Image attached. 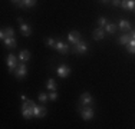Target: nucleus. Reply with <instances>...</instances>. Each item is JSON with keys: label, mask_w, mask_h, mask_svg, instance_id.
<instances>
[{"label": "nucleus", "mask_w": 135, "mask_h": 129, "mask_svg": "<svg viewBox=\"0 0 135 129\" xmlns=\"http://www.w3.org/2000/svg\"><path fill=\"white\" fill-rule=\"evenodd\" d=\"M33 105H35V102L30 101V99L25 101V103L22 105V115H23L25 119H32L33 118Z\"/></svg>", "instance_id": "1"}, {"label": "nucleus", "mask_w": 135, "mask_h": 129, "mask_svg": "<svg viewBox=\"0 0 135 129\" xmlns=\"http://www.w3.org/2000/svg\"><path fill=\"white\" fill-rule=\"evenodd\" d=\"M79 113L82 115V118L85 119V121H91L92 118H94V109L91 108V106H79Z\"/></svg>", "instance_id": "2"}, {"label": "nucleus", "mask_w": 135, "mask_h": 129, "mask_svg": "<svg viewBox=\"0 0 135 129\" xmlns=\"http://www.w3.org/2000/svg\"><path fill=\"white\" fill-rule=\"evenodd\" d=\"M6 64H7V67H9V72H15L16 67H17V57L10 53L6 57Z\"/></svg>", "instance_id": "3"}, {"label": "nucleus", "mask_w": 135, "mask_h": 129, "mask_svg": "<svg viewBox=\"0 0 135 129\" xmlns=\"http://www.w3.org/2000/svg\"><path fill=\"white\" fill-rule=\"evenodd\" d=\"M73 53H79V54H83L86 53V50H88V44H86V42L83 40H79L76 44H73Z\"/></svg>", "instance_id": "4"}, {"label": "nucleus", "mask_w": 135, "mask_h": 129, "mask_svg": "<svg viewBox=\"0 0 135 129\" xmlns=\"http://www.w3.org/2000/svg\"><path fill=\"white\" fill-rule=\"evenodd\" d=\"M46 115V108L42 105H36L35 103L33 105V118H43V116Z\"/></svg>", "instance_id": "5"}, {"label": "nucleus", "mask_w": 135, "mask_h": 129, "mask_svg": "<svg viewBox=\"0 0 135 129\" xmlns=\"http://www.w3.org/2000/svg\"><path fill=\"white\" fill-rule=\"evenodd\" d=\"M79 103H81V106H91L92 103H94V98H92L88 92H85V93H82V95H81Z\"/></svg>", "instance_id": "6"}, {"label": "nucleus", "mask_w": 135, "mask_h": 129, "mask_svg": "<svg viewBox=\"0 0 135 129\" xmlns=\"http://www.w3.org/2000/svg\"><path fill=\"white\" fill-rule=\"evenodd\" d=\"M26 73H27V66H26V63L22 62V63H20V66L16 67V70H15V76L17 77V79H22V77L26 76Z\"/></svg>", "instance_id": "7"}, {"label": "nucleus", "mask_w": 135, "mask_h": 129, "mask_svg": "<svg viewBox=\"0 0 135 129\" xmlns=\"http://www.w3.org/2000/svg\"><path fill=\"white\" fill-rule=\"evenodd\" d=\"M17 22L20 23L22 34H23V36H30V34H32V27H30V26H29L27 23H25L23 19H22V17H19V19H17Z\"/></svg>", "instance_id": "8"}, {"label": "nucleus", "mask_w": 135, "mask_h": 129, "mask_svg": "<svg viewBox=\"0 0 135 129\" xmlns=\"http://www.w3.org/2000/svg\"><path fill=\"white\" fill-rule=\"evenodd\" d=\"M79 40H81V33H79L78 30L69 32V34H68V42H69L70 44H76Z\"/></svg>", "instance_id": "9"}, {"label": "nucleus", "mask_w": 135, "mask_h": 129, "mask_svg": "<svg viewBox=\"0 0 135 129\" xmlns=\"http://www.w3.org/2000/svg\"><path fill=\"white\" fill-rule=\"evenodd\" d=\"M55 49H56L59 53H62V54H65L69 52V46L65 43L63 40H56V44H55Z\"/></svg>", "instance_id": "10"}, {"label": "nucleus", "mask_w": 135, "mask_h": 129, "mask_svg": "<svg viewBox=\"0 0 135 129\" xmlns=\"http://www.w3.org/2000/svg\"><path fill=\"white\" fill-rule=\"evenodd\" d=\"M56 73H57V76H59V77H68V76H69V73H70V69H69L68 64H60V66L56 69Z\"/></svg>", "instance_id": "11"}, {"label": "nucleus", "mask_w": 135, "mask_h": 129, "mask_svg": "<svg viewBox=\"0 0 135 129\" xmlns=\"http://www.w3.org/2000/svg\"><path fill=\"white\" fill-rule=\"evenodd\" d=\"M105 29L104 27H98L94 30V34H92V37H94V40H102V39L105 37Z\"/></svg>", "instance_id": "12"}, {"label": "nucleus", "mask_w": 135, "mask_h": 129, "mask_svg": "<svg viewBox=\"0 0 135 129\" xmlns=\"http://www.w3.org/2000/svg\"><path fill=\"white\" fill-rule=\"evenodd\" d=\"M30 52L29 50H20L19 52V59H20V62H23V63H27L29 60H30Z\"/></svg>", "instance_id": "13"}, {"label": "nucleus", "mask_w": 135, "mask_h": 129, "mask_svg": "<svg viewBox=\"0 0 135 129\" xmlns=\"http://www.w3.org/2000/svg\"><path fill=\"white\" fill-rule=\"evenodd\" d=\"M121 6L127 10H134L135 9V0H121Z\"/></svg>", "instance_id": "14"}, {"label": "nucleus", "mask_w": 135, "mask_h": 129, "mask_svg": "<svg viewBox=\"0 0 135 129\" xmlns=\"http://www.w3.org/2000/svg\"><path fill=\"white\" fill-rule=\"evenodd\" d=\"M118 27H119L122 32H131V30H132V29H131V23H129L128 20H124V19H122V20H119Z\"/></svg>", "instance_id": "15"}, {"label": "nucleus", "mask_w": 135, "mask_h": 129, "mask_svg": "<svg viewBox=\"0 0 135 129\" xmlns=\"http://www.w3.org/2000/svg\"><path fill=\"white\" fill-rule=\"evenodd\" d=\"M131 39H132V37H131L129 33H128V34L124 33V34H121V36H119V39H118V43H119V44H124V46H127V44L129 43Z\"/></svg>", "instance_id": "16"}, {"label": "nucleus", "mask_w": 135, "mask_h": 129, "mask_svg": "<svg viewBox=\"0 0 135 129\" xmlns=\"http://www.w3.org/2000/svg\"><path fill=\"white\" fill-rule=\"evenodd\" d=\"M117 29H118V26L115 23H111V22H108V24L105 26V32L109 33V34H114L115 32H117Z\"/></svg>", "instance_id": "17"}, {"label": "nucleus", "mask_w": 135, "mask_h": 129, "mask_svg": "<svg viewBox=\"0 0 135 129\" xmlns=\"http://www.w3.org/2000/svg\"><path fill=\"white\" fill-rule=\"evenodd\" d=\"M17 4L20 6V7H32V6L36 4V0H20Z\"/></svg>", "instance_id": "18"}, {"label": "nucleus", "mask_w": 135, "mask_h": 129, "mask_svg": "<svg viewBox=\"0 0 135 129\" xmlns=\"http://www.w3.org/2000/svg\"><path fill=\"white\" fill-rule=\"evenodd\" d=\"M3 43H4L6 47H10V49L16 47V40H15V37H6L4 40H3Z\"/></svg>", "instance_id": "19"}, {"label": "nucleus", "mask_w": 135, "mask_h": 129, "mask_svg": "<svg viewBox=\"0 0 135 129\" xmlns=\"http://www.w3.org/2000/svg\"><path fill=\"white\" fill-rule=\"evenodd\" d=\"M127 50L129 52V53L135 54V39H131L129 40V43L127 44Z\"/></svg>", "instance_id": "20"}, {"label": "nucleus", "mask_w": 135, "mask_h": 129, "mask_svg": "<svg viewBox=\"0 0 135 129\" xmlns=\"http://www.w3.org/2000/svg\"><path fill=\"white\" fill-rule=\"evenodd\" d=\"M46 88H47V90H56L57 85H56V82H55L53 79H49V80H47V83H46Z\"/></svg>", "instance_id": "21"}, {"label": "nucleus", "mask_w": 135, "mask_h": 129, "mask_svg": "<svg viewBox=\"0 0 135 129\" xmlns=\"http://www.w3.org/2000/svg\"><path fill=\"white\" fill-rule=\"evenodd\" d=\"M107 24H108V19L104 17V16H101V17L98 19V26L99 27H105Z\"/></svg>", "instance_id": "22"}, {"label": "nucleus", "mask_w": 135, "mask_h": 129, "mask_svg": "<svg viewBox=\"0 0 135 129\" xmlns=\"http://www.w3.org/2000/svg\"><path fill=\"white\" fill-rule=\"evenodd\" d=\"M47 99H49V95H47V93H43V92L39 93V102L40 103H45Z\"/></svg>", "instance_id": "23"}, {"label": "nucleus", "mask_w": 135, "mask_h": 129, "mask_svg": "<svg viewBox=\"0 0 135 129\" xmlns=\"http://www.w3.org/2000/svg\"><path fill=\"white\" fill-rule=\"evenodd\" d=\"M55 44H56V40L52 37H47L46 39V46H49V47H55Z\"/></svg>", "instance_id": "24"}, {"label": "nucleus", "mask_w": 135, "mask_h": 129, "mask_svg": "<svg viewBox=\"0 0 135 129\" xmlns=\"http://www.w3.org/2000/svg\"><path fill=\"white\" fill-rule=\"evenodd\" d=\"M49 99H50V101H56V99H57V93H56V90H50V93H49Z\"/></svg>", "instance_id": "25"}, {"label": "nucleus", "mask_w": 135, "mask_h": 129, "mask_svg": "<svg viewBox=\"0 0 135 129\" xmlns=\"http://www.w3.org/2000/svg\"><path fill=\"white\" fill-rule=\"evenodd\" d=\"M112 4L114 6H121V0H112Z\"/></svg>", "instance_id": "26"}, {"label": "nucleus", "mask_w": 135, "mask_h": 129, "mask_svg": "<svg viewBox=\"0 0 135 129\" xmlns=\"http://www.w3.org/2000/svg\"><path fill=\"white\" fill-rule=\"evenodd\" d=\"M20 99H22V101H23V102H25V101H27V98H26V96H25V95H22V96H20Z\"/></svg>", "instance_id": "27"}, {"label": "nucleus", "mask_w": 135, "mask_h": 129, "mask_svg": "<svg viewBox=\"0 0 135 129\" xmlns=\"http://www.w3.org/2000/svg\"><path fill=\"white\" fill-rule=\"evenodd\" d=\"M101 2H102V3H109L111 0H101Z\"/></svg>", "instance_id": "28"}, {"label": "nucleus", "mask_w": 135, "mask_h": 129, "mask_svg": "<svg viewBox=\"0 0 135 129\" xmlns=\"http://www.w3.org/2000/svg\"><path fill=\"white\" fill-rule=\"evenodd\" d=\"M12 2H15V3H19V2H20V0H12Z\"/></svg>", "instance_id": "29"}]
</instances>
